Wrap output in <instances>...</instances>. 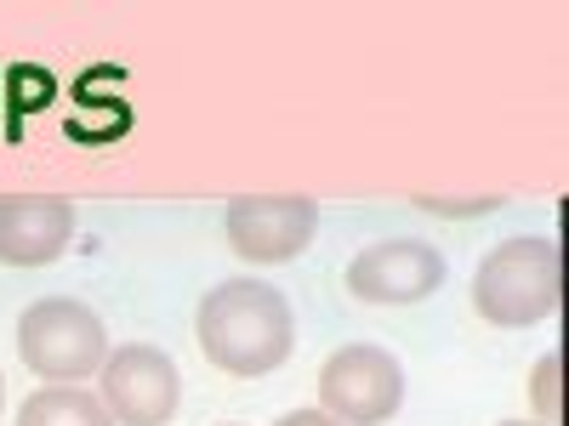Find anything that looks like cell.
Masks as SVG:
<instances>
[{
	"mask_svg": "<svg viewBox=\"0 0 569 426\" xmlns=\"http://www.w3.org/2000/svg\"><path fill=\"white\" fill-rule=\"evenodd\" d=\"M194 336H200V353L228 375H273L291 358L297 324H291V307H284V296L273 284L222 278L200 302Z\"/></svg>",
	"mask_w": 569,
	"mask_h": 426,
	"instance_id": "cell-1",
	"label": "cell"
},
{
	"mask_svg": "<svg viewBox=\"0 0 569 426\" xmlns=\"http://www.w3.org/2000/svg\"><path fill=\"white\" fill-rule=\"evenodd\" d=\"M558 296H563V256L552 233L501 240L472 273V307H479L485 324H501V329L547 324L558 313Z\"/></svg>",
	"mask_w": 569,
	"mask_h": 426,
	"instance_id": "cell-2",
	"label": "cell"
},
{
	"mask_svg": "<svg viewBox=\"0 0 569 426\" xmlns=\"http://www.w3.org/2000/svg\"><path fill=\"white\" fill-rule=\"evenodd\" d=\"M18 353L46 387H86L109 358V329L74 296H46L18 318Z\"/></svg>",
	"mask_w": 569,
	"mask_h": 426,
	"instance_id": "cell-3",
	"label": "cell"
},
{
	"mask_svg": "<svg viewBox=\"0 0 569 426\" xmlns=\"http://www.w3.org/2000/svg\"><path fill=\"white\" fill-rule=\"evenodd\" d=\"M405 404V369L388 347H342L319 369V409L337 426H382Z\"/></svg>",
	"mask_w": 569,
	"mask_h": 426,
	"instance_id": "cell-4",
	"label": "cell"
},
{
	"mask_svg": "<svg viewBox=\"0 0 569 426\" xmlns=\"http://www.w3.org/2000/svg\"><path fill=\"white\" fill-rule=\"evenodd\" d=\"M98 387L114 426H166L182 404V369L160 347H114L98 369Z\"/></svg>",
	"mask_w": 569,
	"mask_h": 426,
	"instance_id": "cell-5",
	"label": "cell"
},
{
	"mask_svg": "<svg viewBox=\"0 0 569 426\" xmlns=\"http://www.w3.org/2000/svg\"><path fill=\"white\" fill-rule=\"evenodd\" d=\"M319 205L308 194H240L228 205V245L246 262H291L313 245Z\"/></svg>",
	"mask_w": 569,
	"mask_h": 426,
	"instance_id": "cell-6",
	"label": "cell"
},
{
	"mask_svg": "<svg viewBox=\"0 0 569 426\" xmlns=\"http://www.w3.org/2000/svg\"><path fill=\"white\" fill-rule=\"evenodd\" d=\"M445 284V256L427 240H376L348 262V296L370 307H410Z\"/></svg>",
	"mask_w": 569,
	"mask_h": 426,
	"instance_id": "cell-7",
	"label": "cell"
},
{
	"mask_svg": "<svg viewBox=\"0 0 569 426\" xmlns=\"http://www.w3.org/2000/svg\"><path fill=\"white\" fill-rule=\"evenodd\" d=\"M74 240V205L63 194H7L0 200V262L46 267Z\"/></svg>",
	"mask_w": 569,
	"mask_h": 426,
	"instance_id": "cell-8",
	"label": "cell"
},
{
	"mask_svg": "<svg viewBox=\"0 0 569 426\" xmlns=\"http://www.w3.org/2000/svg\"><path fill=\"white\" fill-rule=\"evenodd\" d=\"M18 426H114L103 398L86 387H40L23 398Z\"/></svg>",
	"mask_w": 569,
	"mask_h": 426,
	"instance_id": "cell-9",
	"label": "cell"
},
{
	"mask_svg": "<svg viewBox=\"0 0 569 426\" xmlns=\"http://www.w3.org/2000/svg\"><path fill=\"white\" fill-rule=\"evenodd\" d=\"M530 398H536V426H558V353H547L530 375Z\"/></svg>",
	"mask_w": 569,
	"mask_h": 426,
	"instance_id": "cell-10",
	"label": "cell"
},
{
	"mask_svg": "<svg viewBox=\"0 0 569 426\" xmlns=\"http://www.w3.org/2000/svg\"><path fill=\"white\" fill-rule=\"evenodd\" d=\"M7 80L23 85V91H18V109H46V103H52V74H40V69H12Z\"/></svg>",
	"mask_w": 569,
	"mask_h": 426,
	"instance_id": "cell-11",
	"label": "cell"
},
{
	"mask_svg": "<svg viewBox=\"0 0 569 426\" xmlns=\"http://www.w3.org/2000/svg\"><path fill=\"white\" fill-rule=\"evenodd\" d=\"M416 205L421 211H439V216H467V211H496L501 200L496 194H479V200H433V194H421Z\"/></svg>",
	"mask_w": 569,
	"mask_h": 426,
	"instance_id": "cell-12",
	"label": "cell"
},
{
	"mask_svg": "<svg viewBox=\"0 0 569 426\" xmlns=\"http://www.w3.org/2000/svg\"><path fill=\"white\" fill-rule=\"evenodd\" d=\"M273 426H337V420H330L325 409H297V415H279Z\"/></svg>",
	"mask_w": 569,
	"mask_h": 426,
	"instance_id": "cell-13",
	"label": "cell"
},
{
	"mask_svg": "<svg viewBox=\"0 0 569 426\" xmlns=\"http://www.w3.org/2000/svg\"><path fill=\"white\" fill-rule=\"evenodd\" d=\"M0 404H7V375H0Z\"/></svg>",
	"mask_w": 569,
	"mask_h": 426,
	"instance_id": "cell-14",
	"label": "cell"
},
{
	"mask_svg": "<svg viewBox=\"0 0 569 426\" xmlns=\"http://www.w3.org/2000/svg\"><path fill=\"white\" fill-rule=\"evenodd\" d=\"M501 426H536V420H501Z\"/></svg>",
	"mask_w": 569,
	"mask_h": 426,
	"instance_id": "cell-15",
	"label": "cell"
},
{
	"mask_svg": "<svg viewBox=\"0 0 569 426\" xmlns=\"http://www.w3.org/2000/svg\"><path fill=\"white\" fill-rule=\"evenodd\" d=\"M0 85H7V80H0Z\"/></svg>",
	"mask_w": 569,
	"mask_h": 426,
	"instance_id": "cell-16",
	"label": "cell"
}]
</instances>
